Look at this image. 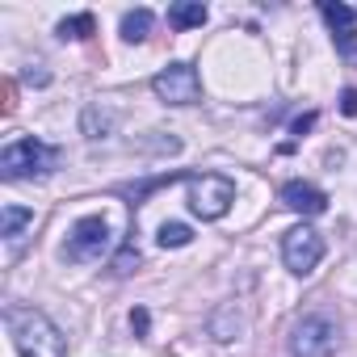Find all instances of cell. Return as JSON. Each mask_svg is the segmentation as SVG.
<instances>
[{"label":"cell","mask_w":357,"mask_h":357,"mask_svg":"<svg viewBox=\"0 0 357 357\" xmlns=\"http://www.w3.org/2000/svg\"><path fill=\"white\" fill-rule=\"evenodd\" d=\"M151 93L164 105H194V101H202V76L194 63H168L164 72H155Z\"/></svg>","instance_id":"4"},{"label":"cell","mask_w":357,"mask_h":357,"mask_svg":"<svg viewBox=\"0 0 357 357\" xmlns=\"http://www.w3.org/2000/svg\"><path fill=\"white\" fill-rule=\"evenodd\" d=\"M206 5H198V0H176V5H168V26L172 30H198L206 26Z\"/></svg>","instance_id":"10"},{"label":"cell","mask_w":357,"mask_h":357,"mask_svg":"<svg viewBox=\"0 0 357 357\" xmlns=\"http://www.w3.org/2000/svg\"><path fill=\"white\" fill-rule=\"evenodd\" d=\"M93 30H97V17H93V13H76V17H63V22H59V38H63V43H68V38L80 43V38H89Z\"/></svg>","instance_id":"13"},{"label":"cell","mask_w":357,"mask_h":357,"mask_svg":"<svg viewBox=\"0 0 357 357\" xmlns=\"http://www.w3.org/2000/svg\"><path fill=\"white\" fill-rule=\"evenodd\" d=\"M278 198H282L286 211H294V215H303V219H315V215L328 211V194H324L319 185H311V181H286Z\"/></svg>","instance_id":"8"},{"label":"cell","mask_w":357,"mask_h":357,"mask_svg":"<svg viewBox=\"0 0 357 357\" xmlns=\"http://www.w3.org/2000/svg\"><path fill=\"white\" fill-rule=\"evenodd\" d=\"M151 22H155L151 9H130V13L122 17V38H126V43H143V38L151 34Z\"/></svg>","instance_id":"12"},{"label":"cell","mask_w":357,"mask_h":357,"mask_svg":"<svg viewBox=\"0 0 357 357\" xmlns=\"http://www.w3.org/2000/svg\"><path fill=\"white\" fill-rule=\"evenodd\" d=\"M147 324H151V319H147V311H143V307H135V311H130V328H135V336H147Z\"/></svg>","instance_id":"16"},{"label":"cell","mask_w":357,"mask_h":357,"mask_svg":"<svg viewBox=\"0 0 357 357\" xmlns=\"http://www.w3.org/2000/svg\"><path fill=\"white\" fill-rule=\"evenodd\" d=\"M319 13H324V22L332 26L336 51H340L344 59H357V30H353V17H357V13H353L349 5H332V0H324Z\"/></svg>","instance_id":"9"},{"label":"cell","mask_w":357,"mask_h":357,"mask_svg":"<svg viewBox=\"0 0 357 357\" xmlns=\"http://www.w3.org/2000/svg\"><path fill=\"white\" fill-rule=\"evenodd\" d=\"M315 126V114H303V118H294V135H307Z\"/></svg>","instance_id":"17"},{"label":"cell","mask_w":357,"mask_h":357,"mask_svg":"<svg viewBox=\"0 0 357 357\" xmlns=\"http://www.w3.org/2000/svg\"><path fill=\"white\" fill-rule=\"evenodd\" d=\"M59 168V147L43 143V139H13L0 151V172L9 181H43Z\"/></svg>","instance_id":"2"},{"label":"cell","mask_w":357,"mask_h":357,"mask_svg":"<svg viewBox=\"0 0 357 357\" xmlns=\"http://www.w3.org/2000/svg\"><path fill=\"white\" fill-rule=\"evenodd\" d=\"M155 240H160V248H185V244L194 240V231H190L185 223H164Z\"/></svg>","instance_id":"14"},{"label":"cell","mask_w":357,"mask_h":357,"mask_svg":"<svg viewBox=\"0 0 357 357\" xmlns=\"http://www.w3.org/2000/svg\"><path fill=\"white\" fill-rule=\"evenodd\" d=\"M9 336L22 357H68V336L55 328L51 315L34 307H9Z\"/></svg>","instance_id":"1"},{"label":"cell","mask_w":357,"mask_h":357,"mask_svg":"<svg viewBox=\"0 0 357 357\" xmlns=\"http://www.w3.org/2000/svg\"><path fill=\"white\" fill-rule=\"evenodd\" d=\"M105 248H109V223H105V215H84V219L72 227L63 257H68V261H97Z\"/></svg>","instance_id":"7"},{"label":"cell","mask_w":357,"mask_h":357,"mask_svg":"<svg viewBox=\"0 0 357 357\" xmlns=\"http://www.w3.org/2000/svg\"><path fill=\"white\" fill-rule=\"evenodd\" d=\"M340 114L344 118H357V89H344L340 93Z\"/></svg>","instance_id":"15"},{"label":"cell","mask_w":357,"mask_h":357,"mask_svg":"<svg viewBox=\"0 0 357 357\" xmlns=\"http://www.w3.org/2000/svg\"><path fill=\"white\" fill-rule=\"evenodd\" d=\"M26 227H34V211L30 206H5L0 211V236H5L9 244H17Z\"/></svg>","instance_id":"11"},{"label":"cell","mask_w":357,"mask_h":357,"mask_svg":"<svg viewBox=\"0 0 357 357\" xmlns=\"http://www.w3.org/2000/svg\"><path fill=\"white\" fill-rule=\"evenodd\" d=\"M282 261H286V269L298 273V278L315 273V265L324 261V236H319L315 227H290V231L282 236Z\"/></svg>","instance_id":"6"},{"label":"cell","mask_w":357,"mask_h":357,"mask_svg":"<svg viewBox=\"0 0 357 357\" xmlns=\"http://www.w3.org/2000/svg\"><path fill=\"white\" fill-rule=\"evenodd\" d=\"M336 340H340V332L328 315H303L290 332V353L294 357H332Z\"/></svg>","instance_id":"5"},{"label":"cell","mask_w":357,"mask_h":357,"mask_svg":"<svg viewBox=\"0 0 357 357\" xmlns=\"http://www.w3.org/2000/svg\"><path fill=\"white\" fill-rule=\"evenodd\" d=\"M190 211L198 215V219H206V223H215V219H223L227 211H231V202H236V181H227V176H219V172H202V176H190Z\"/></svg>","instance_id":"3"}]
</instances>
